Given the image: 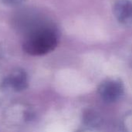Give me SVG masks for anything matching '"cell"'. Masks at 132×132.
I'll list each match as a JSON object with an SVG mask.
<instances>
[{
    "instance_id": "cell-1",
    "label": "cell",
    "mask_w": 132,
    "mask_h": 132,
    "mask_svg": "<svg viewBox=\"0 0 132 132\" xmlns=\"http://www.w3.org/2000/svg\"><path fill=\"white\" fill-rule=\"evenodd\" d=\"M56 33L54 26L46 22L28 33L24 47L29 53H46L56 46L57 43Z\"/></svg>"
},
{
    "instance_id": "cell-4",
    "label": "cell",
    "mask_w": 132,
    "mask_h": 132,
    "mask_svg": "<svg viewBox=\"0 0 132 132\" xmlns=\"http://www.w3.org/2000/svg\"><path fill=\"white\" fill-rule=\"evenodd\" d=\"M5 5L9 6H16L22 4L26 0H1Z\"/></svg>"
},
{
    "instance_id": "cell-2",
    "label": "cell",
    "mask_w": 132,
    "mask_h": 132,
    "mask_svg": "<svg viewBox=\"0 0 132 132\" xmlns=\"http://www.w3.org/2000/svg\"><path fill=\"white\" fill-rule=\"evenodd\" d=\"M124 92V87L121 82L117 80H109L104 83L100 88L101 97L107 102H114L118 101Z\"/></svg>"
},
{
    "instance_id": "cell-3",
    "label": "cell",
    "mask_w": 132,
    "mask_h": 132,
    "mask_svg": "<svg viewBox=\"0 0 132 132\" xmlns=\"http://www.w3.org/2000/svg\"><path fill=\"white\" fill-rule=\"evenodd\" d=\"M114 12L120 22L132 23V2L130 0H119L114 5Z\"/></svg>"
}]
</instances>
